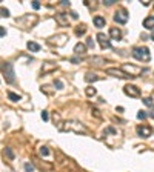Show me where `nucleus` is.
Listing matches in <instances>:
<instances>
[{
  "label": "nucleus",
  "mask_w": 154,
  "mask_h": 172,
  "mask_svg": "<svg viewBox=\"0 0 154 172\" xmlns=\"http://www.w3.org/2000/svg\"><path fill=\"white\" fill-rule=\"evenodd\" d=\"M145 6H149V2H148V0H143V2H142Z\"/></svg>",
  "instance_id": "4c0bfd02"
},
{
  "label": "nucleus",
  "mask_w": 154,
  "mask_h": 172,
  "mask_svg": "<svg viewBox=\"0 0 154 172\" xmlns=\"http://www.w3.org/2000/svg\"><path fill=\"white\" fill-rule=\"evenodd\" d=\"M133 56H134V59L139 60V62H149V59H151L149 49L145 48V46H143V48H140V46L134 48V49H133Z\"/></svg>",
  "instance_id": "7ed1b4c3"
},
{
  "label": "nucleus",
  "mask_w": 154,
  "mask_h": 172,
  "mask_svg": "<svg viewBox=\"0 0 154 172\" xmlns=\"http://www.w3.org/2000/svg\"><path fill=\"white\" fill-rule=\"evenodd\" d=\"M65 126H62V131H72L75 134H88V129L80 123V122H75V120H69L66 123H63Z\"/></svg>",
  "instance_id": "f257e3e1"
},
{
  "label": "nucleus",
  "mask_w": 154,
  "mask_h": 172,
  "mask_svg": "<svg viewBox=\"0 0 154 172\" xmlns=\"http://www.w3.org/2000/svg\"><path fill=\"white\" fill-rule=\"evenodd\" d=\"M93 112H94V115H96L97 118H102V115H100V111H99V109H96V108H93Z\"/></svg>",
  "instance_id": "2f4dec72"
},
{
  "label": "nucleus",
  "mask_w": 154,
  "mask_h": 172,
  "mask_svg": "<svg viewBox=\"0 0 154 172\" xmlns=\"http://www.w3.org/2000/svg\"><path fill=\"white\" fill-rule=\"evenodd\" d=\"M94 26L96 28H103L105 26V19L100 17V16H96L94 17Z\"/></svg>",
  "instance_id": "a211bd4d"
},
{
  "label": "nucleus",
  "mask_w": 154,
  "mask_h": 172,
  "mask_svg": "<svg viewBox=\"0 0 154 172\" xmlns=\"http://www.w3.org/2000/svg\"><path fill=\"white\" fill-rule=\"evenodd\" d=\"M86 45H88L89 48H94V42H93V38H88V40H86Z\"/></svg>",
  "instance_id": "473e14b6"
},
{
  "label": "nucleus",
  "mask_w": 154,
  "mask_h": 172,
  "mask_svg": "<svg viewBox=\"0 0 154 172\" xmlns=\"http://www.w3.org/2000/svg\"><path fill=\"white\" fill-rule=\"evenodd\" d=\"M66 40H68V37L65 35V34H60V35H56V37H53V38H49V43H54L56 46H63L66 43Z\"/></svg>",
  "instance_id": "6e6552de"
},
{
  "label": "nucleus",
  "mask_w": 154,
  "mask_h": 172,
  "mask_svg": "<svg viewBox=\"0 0 154 172\" xmlns=\"http://www.w3.org/2000/svg\"><path fill=\"white\" fill-rule=\"evenodd\" d=\"M106 74L108 75H112V77H117V78H130V75H128L125 71L119 69V68H108L106 69Z\"/></svg>",
  "instance_id": "20e7f679"
},
{
  "label": "nucleus",
  "mask_w": 154,
  "mask_h": 172,
  "mask_svg": "<svg viewBox=\"0 0 154 172\" xmlns=\"http://www.w3.org/2000/svg\"><path fill=\"white\" fill-rule=\"evenodd\" d=\"M54 86H56L57 89H63V83H62L60 80H56V82H54Z\"/></svg>",
  "instance_id": "c756f323"
},
{
  "label": "nucleus",
  "mask_w": 154,
  "mask_h": 172,
  "mask_svg": "<svg viewBox=\"0 0 154 172\" xmlns=\"http://www.w3.org/2000/svg\"><path fill=\"white\" fill-rule=\"evenodd\" d=\"M74 52H75L77 56H85V54H86V45L77 43V45L74 46Z\"/></svg>",
  "instance_id": "ddd939ff"
},
{
  "label": "nucleus",
  "mask_w": 154,
  "mask_h": 172,
  "mask_svg": "<svg viewBox=\"0 0 154 172\" xmlns=\"http://www.w3.org/2000/svg\"><path fill=\"white\" fill-rule=\"evenodd\" d=\"M5 154L8 155V158H9V160H12V158H14V152L11 151V148H6V149H5Z\"/></svg>",
  "instance_id": "393cba45"
},
{
  "label": "nucleus",
  "mask_w": 154,
  "mask_h": 172,
  "mask_svg": "<svg viewBox=\"0 0 154 172\" xmlns=\"http://www.w3.org/2000/svg\"><path fill=\"white\" fill-rule=\"evenodd\" d=\"M57 69V65L56 63H51V62H45L43 66H42V72L43 74H48L51 71H56Z\"/></svg>",
  "instance_id": "f8f14e48"
},
{
  "label": "nucleus",
  "mask_w": 154,
  "mask_h": 172,
  "mask_svg": "<svg viewBox=\"0 0 154 172\" xmlns=\"http://www.w3.org/2000/svg\"><path fill=\"white\" fill-rule=\"evenodd\" d=\"M114 2H116V0H105L103 3H105L106 6H111V5H114Z\"/></svg>",
  "instance_id": "f704fd0d"
},
{
  "label": "nucleus",
  "mask_w": 154,
  "mask_h": 172,
  "mask_svg": "<svg viewBox=\"0 0 154 172\" xmlns=\"http://www.w3.org/2000/svg\"><path fill=\"white\" fill-rule=\"evenodd\" d=\"M62 5L66 6V5H69V2H68V0H62Z\"/></svg>",
  "instance_id": "e433bc0d"
},
{
  "label": "nucleus",
  "mask_w": 154,
  "mask_h": 172,
  "mask_svg": "<svg viewBox=\"0 0 154 172\" xmlns=\"http://www.w3.org/2000/svg\"><path fill=\"white\" fill-rule=\"evenodd\" d=\"M25 170L26 172H34V166L31 163H25Z\"/></svg>",
  "instance_id": "a878e982"
},
{
  "label": "nucleus",
  "mask_w": 154,
  "mask_h": 172,
  "mask_svg": "<svg viewBox=\"0 0 154 172\" xmlns=\"http://www.w3.org/2000/svg\"><path fill=\"white\" fill-rule=\"evenodd\" d=\"M0 14H2L3 17H9V11L6 8H0Z\"/></svg>",
  "instance_id": "bb28decb"
},
{
  "label": "nucleus",
  "mask_w": 154,
  "mask_h": 172,
  "mask_svg": "<svg viewBox=\"0 0 154 172\" xmlns=\"http://www.w3.org/2000/svg\"><path fill=\"white\" fill-rule=\"evenodd\" d=\"M99 78H100V77H99L97 74H94V72H86V74H85V82H88V83L97 82Z\"/></svg>",
  "instance_id": "f3484780"
},
{
  "label": "nucleus",
  "mask_w": 154,
  "mask_h": 172,
  "mask_svg": "<svg viewBox=\"0 0 154 172\" xmlns=\"http://www.w3.org/2000/svg\"><path fill=\"white\" fill-rule=\"evenodd\" d=\"M3 35H6V29L3 26H0V37H3Z\"/></svg>",
  "instance_id": "72a5a7b5"
},
{
  "label": "nucleus",
  "mask_w": 154,
  "mask_h": 172,
  "mask_svg": "<svg viewBox=\"0 0 154 172\" xmlns=\"http://www.w3.org/2000/svg\"><path fill=\"white\" fill-rule=\"evenodd\" d=\"M97 40H99L100 46L103 48V49H109V48H111V43H109V40H108V37H106L103 32H99V34H97Z\"/></svg>",
  "instance_id": "9d476101"
},
{
  "label": "nucleus",
  "mask_w": 154,
  "mask_h": 172,
  "mask_svg": "<svg viewBox=\"0 0 154 172\" xmlns=\"http://www.w3.org/2000/svg\"><path fill=\"white\" fill-rule=\"evenodd\" d=\"M74 32H75V35H83V34L86 32V26H85V25H80L79 28H75Z\"/></svg>",
  "instance_id": "412c9836"
},
{
  "label": "nucleus",
  "mask_w": 154,
  "mask_h": 172,
  "mask_svg": "<svg viewBox=\"0 0 154 172\" xmlns=\"http://www.w3.org/2000/svg\"><path fill=\"white\" fill-rule=\"evenodd\" d=\"M85 92H86V95H88V97H93V95H96V94H97L96 88H93V86L86 88V89H85Z\"/></svg>",
  "instance_id": "4be33fe9"
},
{
  "label": "nucleus",
  "mask_w": 154,
  "mask_h": 172,
  "mask_svg": "<svg viewBox=\"0 0 154 172\" xmlns=\"http://www.w3.org/2000/svg\"><path fill=\"white\" fill-rule=\"evenodd\" d=\"M71 62H72V63H77V62H79V59H77V57H74V59H71Z\"/></svg>",
  "instance_id": "58836bf2"
},
{
  "label": "nucleus",
  "mask_w": 154,
  "mask_h": 172,
  "mask_svg": "<svg viewBox=\"0 0 154 172\" xmlns=\"http://www.w3.org/2000/svg\"><path fill=\"white\" fill-rule=\"evenodd\" d=\"M0 69H2V74L5 77V82L6 83L11 85V83L16 82V72H14V65H12V63H9V62L3 63Z\"/></svg>",
  "instance_id": "f03ea898"
},
{
  "label": "nucleus",
  "mask_w": 154,
  "mask_h": 172,
  "mask_svg": "<svg viewBox=\"0 0 154 172\" xmlns=\"http://www.w3.org/2000/svg\"><path fill=\"white\" fill-rule=\"evenodd\" d=\"M109 35L114 38V40H120V38H122V31L119 29V28H111L109 29Z\"/></svg>",
  "instance_id": "4468645a"
},
{
  "label": "nucleus",
  "mask_w": 154,
  "mask_h": 172,
  "mask_svg": "<svg viewBox=\"0 0 154 172\" xmlns=\"http://www.w3.org/2000/svg\"><path fill=\"white\" fill-rule=\"evenodd\" d=\"M8 98H9L11 101H19V100H20V95H17L16 92L9 91V92H8Z\"/></svg>",
  "instance_id": "aec40b11"
},
{
  "label": "nucleus",
  "mask_w": 154,
  "mask_h": 172,
  "mask_svg": "<svg viewBox=\"0 0 154 172\" xmlns=\"http://www.w3.org/2000/svg\"><path fill=\"white\" fill-rule=\"evenodd\" d=\"M38 152H40L42 157H48V155H49V149H48L46 146H42L40 149H38Z\"/></svg>",
  "instance_id": "5701e85b"
},
{
  "label": "nucleus",
  "mask_w": 154,
  "mask_h": 172,
  "mask_svg": "<svg viewBox=\"0 0 154 172\" xmlns=\"http://www.w3.org/2000/svg\"><path fill=\"white\" fill-rule=\"evenodd\" d=\"M122 71H125L130 77H137L140 72H142V69L137 68V66H133V65H125L123 68H122Z\"/></svg>",
  "instance_id": "39448f33"
},
{
  "label": "nucleus",
  "mask_w": 154,
  "mask_h": 172,
  "mask_svg": "<svg viewBox=\"0 0 154 172\" xmlns=\"http://www.w3.org/2000/svg\"><path fill=\"white\" fill-rule=\"evenodd\" d=\"M151 132H152V129H151L149 126H145V125L137 128V134L142 137V138H148V137L151 135Z\"/></svg>",
  "instance_id": "9b49d317"
},
{
  "label": "nucleus",
  "mask_w": 154,
  "mask_h": 172,
  "mask_svg": "<svg viewBox=\"0 0 154 172\" xmlns=\"http://www.w3.org/2000/svg\"><path fill=\"white\" fill-rule=\"evenodd\" d=\"M114 20L117 23H126L128 22V12L125 9H120L114 14Z\"/></svg>",
  "instance_id": "1a4fd4ad"
},
{
  "label": "nucleus",
  "mask_w": 154,
  "mask_h": 172,
  "mask_svg": "<svg viewBox=\"0 0 154 172\" xmlns=\"http://www.w3.org/2000/svg\"><path fill=\"white\" fill-rule=\"evenodd\" d=\"M40 117H42V120H43V122H48V120H49V115H48V111H43V112L40 114Z\"/></svg>",
  "instance_id": "cd10ccee"
},
{
  "label": "nucleus",
  "mask_w": 154,
  "mask_h": 172,
  "mask_svg": "<svg viewBox=\"0 0 154 172\" xmlns=\"http://www.w3.org/2000/svg\"><path fill=\"white\" fill-rule=\"evenodd\" d=\"M123 92L126 95H130V97H139L140 95V89L137 86H134V85H126L123 88Z\"/></svg>",
  "instance_id": "423d86ee"
},
{
  "label": "nucleus",
  "mask_w": 154,
  "mask_h": 172,
  "mask_svg": "<svg viewBox=\"0 0 154 172\" xmlns=\"http://www.w3.org/2000/svg\"><path fill=\"white\" fill-rule=\"evenodd\" d=\"M151 40H154V32L151 34Z\"/></svg>",
  "instance_id": "ea45409f"
},
{
  "label": "nucleus",
  "mask_w": 154,
  "mask_h": 172,
  "mask_svg": "<svg viewBox=\"0 0 154 172\" xmlns=\"http://www.w3.org/2000/svg\"><path fill=\"white\" fill-rule=\"evenodd\" d=\"M89 63L94 65V66H102V65L105 63V59H103V57L96 56V57H91V59H89Z\"/></svg>",
  "instance_id": "dca6fc26"
},
{
  "label": "nucleus",
  "mask_w": 154,
  "mask_h": 172,
  "mask_svg": "<svg viewBox=\"0 0 154 172\" xmlns=\"http://www.w3.org/2000/svg\"><path fill=\"white\" fill-rule=\"evenodd\" d=\"M143 103L146 104V106H154V103H152V100H151L149 97H146V98H143Z\"/></svg>",
  "instance_id": "c85d7f7f"
},
{
  "label": "nucleus",
  "mask_w": 154,
  "mask_h": 172,
  "mask_svg": "<svg viewBox=\"0 0 154 172\" xmlns=\"http://www.w3.org/2000/svg\"><path fill=\"white\" fill-rule=\"evenodd\" d=\"M146 117H148L146 111H139V112H137V118H139V120H145Z\"/></svg>",
  "instance_id": "b1692460"
},
{
  "label": "nucleus",
  "mask_w": 154,
  "mask_h": 172,
  "mask_svg": "<svg viewBox=\"0 0 154 172\" xmlns=\"http://www.w3.org/2000/svg\"><path fill=\"white\" fill-rule=\"evenodd\" d=\"M143 28L146 29H154V16H149L143 20Z\"/></svg>",
  "instance_id": "2eb2a0df"
},
{
  "label": "nucleus",
  "mask_w": 154,
  "mask_h": 172,
  "mask_svg": "<svg viewBox=\"0 0 154 172\" xmlns=\"http://www.w3.org/2000/svg\"><path fill=\"white\" fill-rule=\"evenodd\" d=\"M26 46H28V49H29V51H32V52L40 51V45L35 43V42H28V43H26Z\"/></svg>",
  "instance_id": "6ab92c4d"
},
{
  "label": "nucleus",
  "mask_w": 154,
  "mask_h": 172,
  "mask_svg": "<svg viewBox=\"0 0 154 172\" xmlns=\"http://www.w3.org/2000/svg\"><path fill=\"white\" fill-rule=\"evenodd\" d=\"M56 22L59 23V26H69V19L66 12H59L56 14Z\"/></svg>",
  "instance_id": "0eeeda50"
},
{
  "label": "nucleus",
  "mask_w": 154,
  "mask_h": 172,
  "mask_svg": "<svg viewBox=\"0 0 154 172\" xmlns=\"http://www.w3.org/2000/svg\"><path fill=\"white\" fill-rule=\"evenodd\" d=\"M71 17H72V19L75 20L77 17H79V16H77V12H74V11H72V12H71Z\"/></svg>",
  "instance_id": "c9c22d12"
},
{
  "label": "nucleus",
  "mask_w": 154,
  "mask_h": 172,
  "mask_svg": "<svg viewBox=\"0 0 154 172\" xmlns=\"http://www.w3.org/2000/svg\"><path fill=\"white\" fill-rule=\"evenodd\" d=\"M32 8H34V9H38V8H40V3H38V0H34V2H32Z\"/></svg>",
  "instance_id": "7c9ffc66"
}]
</instances>
